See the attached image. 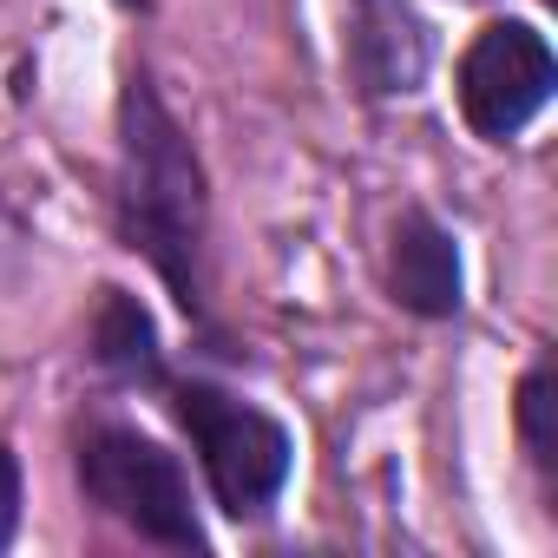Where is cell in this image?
<instances>
[{
	"label": "cell",
	"mask_w": 558,
	"mask_h": 558,
	"mask_svg": "<svg viewBox=\"0 0 558 558\" xmlns=\"http://www.w3.org/2000/svg\"><path fill=\"white\" fill-rule=\"evenodd\" d=\"M125 223L171 290L197 303V165L145 86L125 93Z\"/></svg>",
	"instance_id": "obj_1"
},
{
	"label": "cell",
	"mask_w": 558,
	"mask_h": 558,
	"mask_svg": "<svg viewBox=\"0 0 558 558\" xmlns=\"http://www.w3.org/2000/svg\"><path fill=\"white\" fill-rule=\"evenodd\" d=\"M80 473H86V493L99 506H112L125 525H138L145 538L158 545H204L197 532V512H191V486L178 473V460L132 434V427H99L80 453Z\"/></svg>",
	"instance_id": "obj_2"
},
{
	"label": "cell",
	"mask_w": 558,
	"mask_h": 558,
	"mask_svg": "<svg viewBox=\"0 0 558 558\" xmlns=\"http://www.w3.org/2000/svg\"><path fill=\"white\" fill-rule=\"evenodd\" d=\"M178 414L204 453V473H210V493L230 506V512H256L283 493L290 480V434L276 427L269 414L217 395V388H184L178 395Z\"/></svg>",
	"instance_id": "obj_3"
},
{
	"label": "cell",
	"mask_w": 558,
	"mask_h": 558,
	"mask_svg": "<svg viewBox=\"0 0 558 558\" xmlns=\"http://www.w3.org/2000/svg\"><path fill=\"white\" fill-rule=\"evenodd\" d=\"M551 80H558V66H551L545 34L525 21H499L460 60V112L480 138H512L545 112Z\"/></svg>",
	"instance_id": "obj_4"
},
{
	"label": "cell",
	"mask_w": 558,
	"mask_h": 558,
	"mask_svg": "<svg viewBox=\"0 0 558 558\" xmlns=\"http://www.w3.org/2000/svg\"><path fill=\"white\" fill-rule=\"evenodd\" d=\"M395 296L421 316L460 310V250L434 217H401L395 230Z\"/></svg>",
	"instance_id": "obj_5"
},
{
	"label": "cell",
	"mask_w": 558,
	"mask_h": 558,
	"mask_svg": "<svg viewBox=\"0 0 558 558\" xmlns=\"http://www.w3.org/2000/svg\"><path fill=\"white\" fill-rule=\"evenodd\" d=\"M355 27H362L355 53H362V73L375 80V93H414L427 73V34L408 0H362Z\"/></svg>",
	"instance_id": "obj_6"
},
{
	"label": "cell",
	"mask_w": 558,
	"mask_h": 558,
	"mask_svg": "<svg viewBox=\"0 0 558 558\" xmlns=\"http://www.w3.org/2000/svg\"><path fill=\"white\" fill-rule=\"evenodd\" d=\"M93 342H99V362L106 368H119L125 381H151L158 375V336H151V316L132 303V296H106L99 303V329H93Z\"/></svg>",
	"instance_id": "obj_7"
},
{
	"label": "cell",
	"mask_w": 558,
	"mask_h": 558,
	"mask_svg": "<svg viewBox=\"0 0 558 558\" xmlns=\"http://www.w3.org/2000/svg\"><path fill=\"white\" fill-rule=\"evenodd\" d=\"M525 434H532V453L538 460H551V388H545V375H532L525 381Z\"/></svg>",
	"instance_id": "obj_8"
},
{
	"label": "cell",
	"mask_w": 558,
	"mask_h": 558,
	"mask_svg": "<svg viewBox=\"0 0 558 558\" xmlns=\"http://www.w3.org/2000/svg\"><path fill=\"white\" fill-rule=\"evenodd\" d=\"M14 519H21V473H14V453L0 447V545L14 538Z\"/></svg>",
	"instance_id": "obj_9"
}]
</instances>
